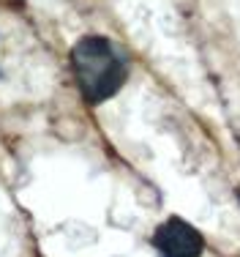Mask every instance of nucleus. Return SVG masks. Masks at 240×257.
Here are the masks:
<instances>
[{"label":"nucleus","mask_w":240,"mask_h":257,"mask_svg":"<svg viewBox=\"0 0 240 257\" xmlns=\"http://www.w3.org/2000/svg\"><path fill=\"white\" fill-rule=\"evenodd\" d=\"M150 243L161 257H199L205 252L202 232L180 216H169L164 224H158Z\"/></svg>","instance_id":"f03ea898"},{"label":"nucleus","mask_w":240,"mask_h":257,"mask_svg":"<svg viewBox=\"0 0 240 257\" xmlns=\"http://www.w3.org/2000/svg\"><path fill=\"white\" fill-rule=\"evenodd\" d=\"M237 200H240V192H237Z\"/></svg>","instance_id":"7ed1b4c3"},{"label":"nucleus","mask_w":240,"mask_h":257,"mask_svg":"<svg viewBox=\"0 0 240 257\" xmlns=\"http://www.w3.org/2000/svg\"><path fill=\"white\" fill-rule=\"evenodd\" d=\"M71 71L85 104L98 107L120 93L128 79V60L104 36H82L71 47Z\"/></svg>","instance_id":"f257e3e1"}]
</instances>
